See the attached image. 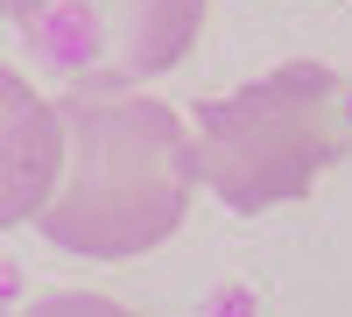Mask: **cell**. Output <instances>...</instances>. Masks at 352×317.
<instances>
[{"label":"cell","instance_id":"6da1fadb","mask_svg":"<svg viewBox=\"0 0 352 317\" xmlns=\"http://www.w3.org/2000/svg\"><path fill=\"white\" fill-rule=\"evenodd\" d=\"M64 177L36 233L78 261H141L184 233L197 205L190 113L148 92H64Z\"/></svg>","mask_w":352,"mask_h":317},{"label":"cell","instance_id":"7a4b0ae2","mask_svg":"<svg viewBox=\"0 0 352 317\" xmlns=\"http://www.w3.org/2000/svg\"><path fill=\"white\" fill-rule=\"evenodd\" d=\"M190 149H197V184L226 212L254 219L296 205L352 155V85L317 56H289L232 92L197 99Z\"/></svg>","mask_w":352,"mask_h":317},{"label":"cell","instance_id":"3957f363","mask_svg":"<svg viewBox=\"0 0 352 317\" xmlns=\"http://www.w3.org/2000/svg\"><path fill=\"white\" fill-rule=\"evenodd\" d=\"M212 0H8L21 50L64 92H141L197 50Z\"/></svg>","mask_w":352,"mask_h":317},{"label":"cell","instance_id":"277c9868","mask_svg":"<svg viewBox=\"0 0 352 317\" xmlns=\"http://www.w3.org/2000/svg\"><path fill=\"white\" fill-rule=\"evenodd\" d=\"M64 177V120L56 99L36 92V78L0 64V233L36 226Z\"/></svg>","mask_w":352,"mask_h":317},{"label":"cell","instance_id":"5b68a950","mask_svg":"<svg viewBox=\"0 0 352 317\" xmlns=\"http://www.w3.org/2000/svg\"><path fill=\"white\" fill-rule=\"evenodd\" d=\"M21 317H134L120 296H99V289H56V296H36Z\"/></svg>","mask_w":352,"mask_h":317},{"label":"cell","instance_id":"8992f818","mask_svg":"<svg viewBox=\"0 0 352 317\" xmlns=\"http://www.w3.org/2000/svg\"><path fill=\"white\" fill-rule=\"evenodd\" d=\"M0 21H8V0H0Z\"/></svg>","mask_w":352,"mask_h":317}]
</instances>
